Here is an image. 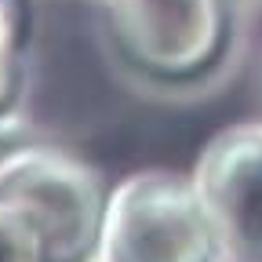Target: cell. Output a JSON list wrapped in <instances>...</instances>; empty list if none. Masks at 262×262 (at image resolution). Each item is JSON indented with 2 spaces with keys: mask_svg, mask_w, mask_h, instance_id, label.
Instances as JSON below:
<instances>
[{
  "mask_svg": "<svg viewBox=\"0 0 262 262\" xmlns=\"http://www.w3.org/2000/svg\"><path fill=\"white\" fill-rule=\"evenodd\" d=\"M113 58L157 88L208 80L233 37L229 0H98Z\"/></svg>",
  "mask_w": 262,
  "mask_h": 262,
  "instance_id": "1",
  "label": "cell"
},
{
  "mask_svg": "<svg viewBox=\"0 0 262 262\" xmlns=\"http://www.w3.org/2000/svg\"><path fill=\"white\" fill-rule=\"evenodd\" d=\"M106 201L98 171L66 149L18 146L0 157V204L37 229L48 262H84L95 251Z\"/></svg>",
  "mask_w": 262,
  "mask_h": 262,
  "instance_id": "2",
  "label": "cell"
},
{
  "mask_svg": "<svg viewBox=\"0 0 262 262\" xmlns=\"http://www.w3.org/2000/svg\"><path fill=\"white\" fill-rule=\"evenodd\" d=\"M98 244L110 262H208L215 233L189 175L135 171L110 193Z\"/></svg>",
  "mask_w": 262,
  "mask_h": 262,
  "instance_id": "3",
  "label": "cell"
},
{
  "mask_svg": "<svg viewBox=\"0 0 262 262\" xmlns=\"http://www.w3.org/2000/svg\"><path fill=\"white\" fill-rule=\"evenodd\" d=\"M215 244L233 262H262V120L222 127L189 175Z\"/></svg>",
  "mask_w": 262,
  "mask_h": 262,
  "instance_id": "4",
  "label": "cell"
},
{
  "mask_svg": "<svg viewBox=\"0 0 262 262\" xmlns=\"http://www.w3.org/2000/svg\"><path fill=\"white\" fill-rule=\"evenodd\" d=\"M29 37H33L29 0H0V124L18 106L26 84Z\"/></svg>",
  "mask_w": 262,
  "mask_h": 262,
  "instance_id": "5",
  "label": "cell"
},
{
  "mask_svg": "<svg viewBox=\"0 0 262 262\" xmlns=\"http://www.w3.org/2000/svg\"><path fill=\"white\" fill-rule=\"evenodd\" d=\"M0 262H48L37 229L8 204H0Z\"/></svg>",
  "mask_w": 262,
  "mask_h": 262,
  "instance_id": "6",
  "label": "cell"
}]
</instances>
